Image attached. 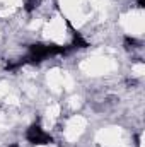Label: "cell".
Here are the masks:
<instances>
[{"instance_id":"cell-1","label":"cell","mask_w":145,"mask_h":147,"mask_svg":"<svg viewBox=\"0 0 145 147\" xmlns=\"http://www.w3.org/2000/svg\"><path fill=\"white\" fill-rule=\"evenodd\" d=\"M26 139H28V142H31L33 146H46V144H51V142H53V137L48 135V134H44L38 123L31 125V127L28 128Z\"/></svg>"},{"instance_id":"cell-2","label":"cell","mask_w":145,"mask_h":147,"mask_svg":"<svg viewBox=\"0 0 145 147\" xmlns=\"http://www.w3.org/2000/svg\"><path fill=\"white\" fill-rule=\"evenodd\" d=\"M125 48L126 50H135V48H140V41L135 39L132 36H125Z\"/></svg>"},{"instance_id":"cell-3","label":"cell","mask_w":145,"mask_h":147,"mask_svg":"<svg viewBox=\"0 0 145 147\" xmlns=\"http://www.w3.org/2000/svg\"><path fill=\"white\" fill-rule=\"evenodd\" d=\"M39 3H41V0H26V3H24V10H26L28 14H31L33 10H36L38 7H39Z\"/></svg>"},{"instance_id":"cell-4","label":"cell","mask_w":145,"mask_h":147,"mask_svg":"<svg viewBox=\"0 0 145 147\" xmlns=\"http://www.w3.org/2000/svg\"><path fill=\"white\" fill-rule=\"evenodd\" d=\"M22 63H24V60H21V62H9V63L5 65V69H7V70H15V69H19Z\"/></svg>"},{"instance_id":"cell-5","label":"cell","mask_w":145,"mask_h":147,"mask_svg":"<svg viewBox=\"0 0 145 147\" xmlns=\"http://www.w3.org/2000/svg\"><path fill=\"white\" fill-rule=\"evenodd\" d=\"M137 5H138L140 9H144L145 7V0H137Z\"/></svg>"},{"instance_id":"cell-6","label":"cell","mask_w":145,"mask_h":147,"mask_svg":"<svg viewBox=\"0 0 145 147\" xmlns=\"http://www.w3.org/2000/svg\"><path fill=\"white\" fill-rule=\"evenodd\" d=\"M126 84H128V86H130V87H132V86H137V80H128V82H126Z\"/></svg>"},{"instance_id":"cell-7","label":"cell","mask_w":145,"mask_h":147,"mask_svg":"<svg viewBox=\"0 0 145 147\" xmlns=\"http://www.w3.org/2000/svg\"><path fill=\"white\" fill-rule=\"evenodd\" d=\"M9 147H19V146L17 144H12V146H9Z\"/></svg>"}]
</instances>
